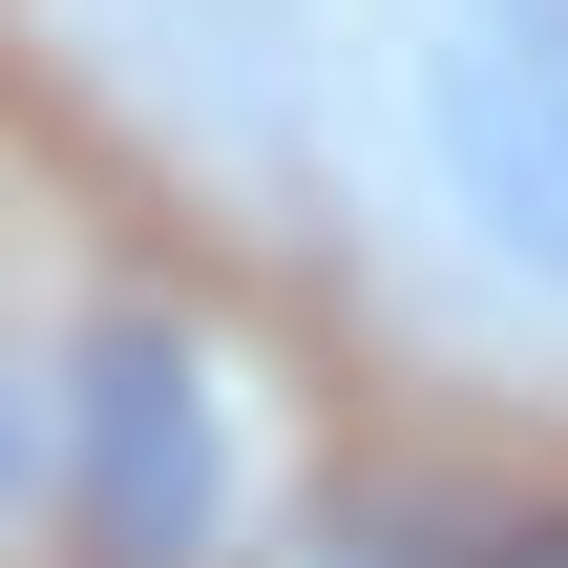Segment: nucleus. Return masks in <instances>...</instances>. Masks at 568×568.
<instances>
[{
  "label": "nucleus",
  "instance_id": "1",
  "mask_svg": "<svg viewBox=\"0 0 568 568\" xmlns=\"http://www.w3.org/2000/svg\"><path fill=\"white\" fill-rule=\"evenodd\" d=\"M42 506L84 568H211L232 527V400L169 316H84L42 358Z\"/></svg>",
  "mask_w": 568,
  "mask_h": 568
},
{
  "label": "nucleus",
  "instance_id": "2",
  "mask_svg": "<svg viewBox=\"0 0 568 568\" xmlns=\"http://www.w3.org/2000/svg\"><path fill=\"white\" fill-rule=\"evenodd\" d=\"M422 169H443L464 253L568 316V0H443V42H422Z\"/></svg>",
  "mask_w": 568,
  "mask_h": 568
}]
</instances>
